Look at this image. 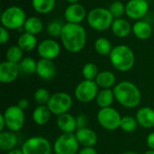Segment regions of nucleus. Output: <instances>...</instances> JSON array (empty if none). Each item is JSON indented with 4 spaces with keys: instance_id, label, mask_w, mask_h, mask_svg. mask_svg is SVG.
I'll list each match as a JSON object with an SVG mask.
<instances>
[{
    "instance_id": "f257e3e1",
    "label": "nucleus",
    "mask_w": 154,
    "mask_h": 154,
    "mask_svg": "<svg viewBox=\"0 0 154 154\" xmlns=\"http://www.w3.org/2000/svg\"><path fill=\"white\" fill-rule=\"evenodd\" d=\"M60 40L65 50L71 53H77L86 45L87 32L80 24L66 23L63 25Z\"/></svg>"
},
{
    "instance_id": "f03ea898",
    "label": "nucleus",
    "mask_w": 154,
    "mask_h": 154,
    "mask_svg": "<svg viewBox=\"0 0 154 154\" xmlns=\"http://www.w3.org/2000/svg\"><path fill=\"white\" fill-rule=\"evenodd\" d=\"M116 100L124 107L134 109L142 101V93L138 87L131 81H121L113 88Z\"/></svg>"
},
{
    "instance_id": "7ed1b4c3",
    "label": "nucleus",
    "mask_w": 154,
    "mask_h": 154,
    "mask_svg": "<svg viewBox=\"0 0 154 154\" xmlns=\"http://www.w3.org/2000/svg\"><path fill=\"white\" fill-rule=\"evenodd\" d=\"M109 60L113 67L122 72L129 71L135 63V56L133 50L127 45H117L109 54Z\"/></svg>"
},
{
    "instance_id": "20e7f679",
    "label": "nucleus",
    "mask_w": 154,
    "mask_h": 154,
    "mask_svg": "<svg viewBox=\"0 0 154 154\" xmlns=\"http://www.w3.org/2000/svg\"><path fill=\"white\" fill-rule=\"evenodd\" d=\"M114 17L108 8L97 7L92 9L87 15L88 25L98 32H103L111 27Z\"/></svg>"
},
{
    "instance_id": "39448f33",
    "label": "nucleus",
    "mask_w": 154,
    "mask_h": 154,
    "mask_svg": "<svg viewBox=\"0 0 154 154\" xmlns=\"http://www.w3.org/2000/svg\"><path fill=\"white\" fill-rule=\"evenodd\" d=\"M26 19L25 12L16 5L7 7L1 14L2 26L8 30L22 28L24 25Z\"/></svg>"
},
{
    "instance_id": "423d86ee",
    "label": "nucleus",
    "mask_w": 154,
    "mask_h": 154,
    "mask_svg": "<svg viewBox=\"0 0 154 154\" xmlns=\"http://www.w3.org/2000/svg\"><path fill=\"white\" fill-rule=\"evenodd\" d=\"M72 106V97L66 92H57L52 94L47 104V106L49 107L51 114L58 116L69 113Z\"/></svg>"
},
{
    "instance_id": "0eeeda50",
    "label": "nucleus",
    "mask_w": 154,
    "mask_h": 154,
    "mask_svg": "<svg viewBox=\"0 0 154 154\" xmlns=\"http://www.w3.org/2000/svg\"><path fill=\"white\" fill-rule=\"evenodd\" d=\"M53 152L55 154L79 153V143L75 134H61L53 143Z\"/></svg>"
},
{
    "instance_id": "6e6552de",
    "label": "nucleus",
    "mask_w": 154,
    "mask_h": 154,
    "mask_svg": "<svg viewBox=\"0 0 154 154\" xmlns=\"http://www.w3.org/2000/svg\"><path fill=\"white\" fill-rule=\"evenodd\" d=\"M97 119L98 124L107 131H115L120 128L122 116L119 112L110 106L106 108H100L97 114Z\"/></svg>"
},
{
    "instance_id": "1a4fd4ad",
    "label": "nucleus",
    "mask_w": 154,
    "mask_h": 154,
    "mask_svg": "<svg viewBox=\"0 0 154 154\" xmlns=\"http://www.w3.org/2000/svg\"><path fill=\"white\" fill-rule=\"evenodd\" d=\"M21 150L23 154H51L53 146L42 136H32L23 143Z\"/></svg>"
},
{
    "instance_id": "9d476101",
    "label": "nucleus",
    "mask_w": 154,
    "mask_h": 154,
    "mask_svg": "<svg viewBox=\"0 0 154 154\" xmlns=\"http://www.w3.org/2000/svg\"><path fill=\"white\" fill-rule=\"evenodd\" d=\"M6 128L14 133L20 131L25 122V116L23 110H22L17 105L8 106L3 113Z\"/></svg>"
},
{
    "instance_id": "9b49d317",
    "label": "nucleus",
    "mask_w": 154,
    "mask_h": 154,
    "mask_svg": "<svg viewBox=\"0 0 154 154\" xmlns=\"http://www.w3.org/2000/svg\"><path fill=\"white\" fill-rule=\"evenodd\" d=\"M98 91V86L95 80L84 79L77 85L74 95L78 101L81 103H89L96 99Z\"/></svg>"
},
{
    "instance_id": "f8f14e48",
    "label": "nucleus",
    "mask_w": 154,
    "mask_h": 154,
    "mask_svg": "<svg viewBox=\"0 0 154 154\" xmlns=\"http://www.w3.org/2000/svg\"><path fill=\"white\" fill-rule=\"evenodd\" d=\"M149 11L147 0H130L125 5V14L134 20L143 18Z\"/></svg>"
},
{
    "instance_id": "ddd939ff",
    "label": "nucleus",
    "mask_w": 154,
    "mask_h": 154,
    "mask_svg": "<svg viewBox=\"0 0 154 154\" xmlns=\"http://www.w3.org/2000/svg\"><path fill=\"white\" fill-rule=\"evenodd\" d=\"M37 51L42 59L53 60L60 55V46L56 41L52 39H46L38 44Z\"/></svg>"
},
{
    "instance_id": "4468645a",
    "label": "nucleus",
    "mask_w": 154,
    "mask_h": 154,
    "mask_svg": "<svg viewBox=\"0 0 154 154\" xmlns=\"http://www.w3.org/2000/svg\"><path fill=\"white\" fill-rule=\"evenodd\" d=\"M19 65L8 60L3 61L0 64V82L9 84L14 82L20 74Z\"/></svg>"
},
{
    "instance_id": "2eb2a0df",
    "label": "nucleus",
    "mask_w": 154,
    "mask_h": 154,
    "mask_svg": "<svg viewBox=\"0 0 154 154\" xmlns=\"http://www.w3.org/2000/svg\"><path fill=\"white\" fill-rule=\"evenodd\" d=\"M87 12L85 7L77 3V4H70L65 10L64 17L67 23H77L80 24V23L86 18Z\"/></svg>"
},
{
    "instance_id": "dca6fc26",
    "label": "nucleus",
    "mask_w": 154,
    "mask_h": 154,
    "mask_svg": "<svg viewBox=\"0 0 154 154\" xmlns=\"http://www.w3.org/2000/svg\"><path fill=\"white\" fill-rule=\"evenodd\" d=\"M75 135L79 145L82 147H94L98 140L97 133L88 127L78 129L75 133Z\"/></svg>"
},
{
    "instance_id": "f3484780",
    "label": "nucleus",
    "mask_w": 154,
    "mask_h": 154,
    "mask_svg": "<svg viewBox=\"0 0 154 154\" xmlns=\"http://www.w3.org/2000/svg\"><path fill=\"white\" fill-rule=\"evenodd\" d=\"M57 72L56 66L54 62L51 60L41 59L37 61V69L36 74L44 80H51L52 79Z\"/></svg>"
},
{
    "instance_id": "a211bd4d",
    "label": "nucleus",
    "mask_w": 154,
    "mask_h": 154,
    "mask_svg": "<svg viewBox=\"0 0 154 154\" xmlns=\"http://www.w3.org/2000/svg\"><path fill=\"white\" fill-rule=\"evenodd\" d=\"M138 125L145 129L154 127V109L149 106L140 108L135 115Z\"/></svg>"
},
{
    "instance_id": "6ab92c4d",
    "label": "nucleus",
    "mask_w": 154,
    "mask_h": 154,
    "mask_svg": "<svg viewBox=\"0 0 154 154\" xmlns=\"http://www.w3.org/2000/svg\"><path fill=\"white\" fill-rule=\"evenodd\" d=\"M57 126L62 133L73 134L78 130L76 117L69 113L60 115L57 118Z\"/></svg>"
},
{
    "instance_id": "aec40b11",
    "label": "nucleus",
    "mask_w": 154,
    "mask_h": 154,
    "mask_svg": "<svg viewBox=\"0 0 154 154\" xmlns=\"http://www.w3.org/2000/svg\"><path fill=\"white\" fill-rule=\"evenodd\" d=\"M111 30L116 37L125 38L133 31V27L127 20L124 18H118L114 20L111 25Z\"/></svg>"
},
{
    "instance_id": "412c9836",
    "label": "nucleus",
    "mask_w": 154,
    "mask_h": 154,
    "mask_svg": "<svg viewBox=\"0 0 154 154\" xmlns=\"http://www.w3.org/2000/svg\"><path fill=\"white\" fill-rule=\"evenodd\" d=\"M51 116V112L47 105H38L32 112V118L37 125H45L50 121Z\"/></svg>"
},
{
    "instance_id": "4be33fe9",
    "label": "nucleus",
    "mask_w": 154,
    "mask_h": 154,
    "mask_svg": "<svg viewBox=\"0 0 154 154\" xmlns=\"http://www.w3.org/2000/svg\"><path fill=\"white\" fill-rule=\"evenodd\" d=\"M18 144V137L15 133L8 131V132H1L0 133V149L3 152H9L16 147Z\"/></svg>"
},
{
    "instance_id": "5701e85b",
    "label": "nucleus",
    "mask_w": 154,
    "mask_h": 154,
    "mask_svg": "<svg viewBox=\"0 0 154 154\" xmlns=\"http://www.w3.org/2000/svg\"><path fill=\"white\" fill-rule=\"evenodd\" d=\"M95 81L98 88H101L102 89H108L116 86V77L111 71L103 70L98 73Z\"/></svg>"
},
{
    "instance_id": "b1692460",
    "label": "nucleus",
    "mask_w": 154,
    "mask_h": 154,
    "mask_svg": "<svg viewBox=\"0 0 154 154\" xmlns=\"http://www.w3.org/2000/svg\"><path fill=\"white\" fill-rule=\"evenodd\" d=\"M133 32L140 40H147L152 34V25L145 21H138L133 26Z\"/></svg>"
},
{
    "instance_id": "393cba45",
    "label": "nucleus",
    "mask_w": 154,
    "mask_h": 154,
    "mask_svg": "<svg viewBox=\"0 0 154 154\" xmlns=\"http://www.w3.org/2000/svg\"><path fill=\"white\" fill-rule=\"evenodd\" d=\"M115 99L116 98H115V94H114L113 89L108 88V89L99 90L95 100L97 102V105L100 108H106V107L112 106Z\"/></svg>"
},
{
    "instance_id": "a878e982",
    "label": "nucleus",
    "mask_w": 154,
    "mask_h": 154,
    "mask_svg": "<svg viewBox=\"0 0 154 154\" xmlns=\"http://www.w3.org/2000/svg\"><path fill=\"white\" fill-rule=\"evenodd\" d=\"M17 45L23 51H32L37 45V38L35 35L29 32H23L21 34L17 41Z\"/></svg>"
},
{
    "instance_id": "bb28decb",
    "label": "nucleus",
    "mask_w": 154,
    "mask_h": 154,
    "mask_svg": "<svg viewBox=\"0 0 154 154\" xmlns=\"http://www.w3.org/2000/svg\"><path fill=\"white\" fill-rule=\"evenodd\" d=\"M23 29H24L25 32H29L31 34L36 35L42 31L43 23L39 17L31 16L26 19L24 25H23Z\"/></svg>"
},
{
    "instance_id": "cd10ccee",
    "label": "nucleus",
    "mask_w": 154,
    "mask_h": 154,
    "mask_svg": "<svg viewBox=\"0 0 154 154\" xmlns=\"http://www.w3.org/2000/svg\"><path fill=\"white\" fill-rule=\"evenodd\" d=\"M56 0H32V8L40 14H48L55 6Z\"/></svg>"
},
{
    "instance_id": "c85d7f7f",
    "label": "nucleus",
    "mask_w": 154,
    "mask_h": 154,
    "mask_svg": "<svg viewBox=\"0 0 154 154\" xmlns=\"http://www.w3.org/2000/svg\"><path fill=\"white\" fill-rule=\"evenodd\" d=\"M19 69L20 71L23 72V74H33L36 73V69H37V62L35 61L34 59L31 58V57H25L23 58L19 63Z\"/></svg>"
},
{
    "instance_id": "c756f323",
    "label": "nucleus",
    "mask_w": 154,
    "mask_h": 154,
    "mask_svg": "<svg viewBox=\"0 0 154 154\" xmlns=\"http://www.w3.org/2000/svg\"><path fill=\"white\" fill-rule=\"evenodd\" d=\"M95 50L99 55L106 56V55L110 54L113 48H112L111 42L108 39L101 37V38H98L95 42Z\"/></svg>"
},
{
    "instance_id": "7c9ffc66",
    "label": "nucleus",
    "mask_w": 154,
    "mask_h": 154,
    "mask_svg": "<svg viewBox=\"0 0 154 154\" xmlns=\"http://www.w3.org/2000/svg\"><path fill=\"white\" fill-rule=\"evenodd\" d=\"M23 51L18 45H13L9 47L5 53L6 60L17 64L23 59Z\"/></svg>"
},
{
    "instance_id": "2f4dec72",
    "label": "nucleus",
    "mask_w": 154,
    "mask_h": 154,
    "mask_svg": "<svg viewBox=\"0 0 154 154\" xmlns=\"http://www.w3.org/2000/svg\"><path fill=\"white\" fill-rule=\"evenodd\" d=\"M138 125H139L135 117H133L131 116H125L122 117L120 129L125 133H133L137 129Z\"/></svg>"
},
{
    "instance_id": "473e14b6",
    "label": "nucleus",
    "mask_w": 154,
    "mask_h": 154,
    "mask_svg": "<svg viewBox=\"0 0 154 154\" xmlns=\"http://www.w3.org/2000/svg\"><path fill=\"white\" fill-rule=\"evenodd\" d=\"M98 73L99 72H98L97 66L95 63L92 62L86 63L82 68L83 78L87 80H95Z\"/></svg>"
},
{
    "instance_id": "72a5a7b5",
    "label": "nucleus",
    "mask_w": 154,
    "mask_h": 154,
    "mask_svg": "<svg viewBox=\"0 0 154 154\" xmlns=\"http://www.w3.org/2000/svg\"><path fill=\"white\" fill-rule=\"evenodd\" d=\"M51 97V95L49 90L43 88H38L33 94V98L38 105H47Z\"/></svg>"
},
{
    "instance_id": "f704fd0d",
    "label": "nucleus",
    "mask_w": 154,
    "mask_h": 154,
    "mask_svg": "<svg viewBox=\"0 0 154 154\" xmlns=\"http://www.w3.org/2000/svg\"><path fill=\"white\" fill-rule=\"evenodd\" d=\"M109 11L112 14L114 19L122 18L125 14V5H124L121 1H115L109 6Z\"/></svg>"
},
{
    "instance_id": "c9c22d12",
    "label": "nucleus",
    "mask_w": 154,
    "mask_h": 154,
    "mask_svg": "<svg viewBox=\"0 0 154 154\" xmlns=\"http://www.w3.org/2000/svg\"><path fill=\"white\" fill-rule=\"evenodd\" d=\"M63 25L60 21L58 20H54L51 23H50L47 26V32L49 35H51V37H60L61 32H62V29H63Z\"/></svg>"
},
{
    "instance_id": "e433bc0d",
    "label": "nucleus",
    "mask_w": 154,
    "mask_h": 154,
    "mask_svg": "<svg viewBox=\"0 0 154 154\" xmlns=\"http://www.w3.org/2000/svg\"><path fill=\"white\" fill-rule=\"evenodd\" d=\"M76 122H77V127H78V129H81V128L88 127V120L87 116H85L84 114L78 115L76 116Z\"/></svg>"
},
{
    "instance_id": "4c0bfd02",
    "label": "nucleus",
    "mask_w": 154,
    "mask_h": 154,
    "mask_svg": "<svg viewBox=\"0 0 154 154\" xmlns=\"http://www.w3.org/2000/svg\"><path fill=\"white\" fill-rule=\"evenodd\" d=\"M9 40V32H8V29L5 28L4 26L0 27V42L2 44H5V42H7Z\"/></svg>"
},
{
    "instance_id": "58836bf2",
    "label": "nucleus",
    "mask_w": 154,
    "mask_h": 154,
    "mask_svg": "<svg viewBox=\"0 0 154 154\" xmlns=\"http://www.w3.org/2000/svg\"><path fill=\"white\" fill-rule=\"evenodd\" d=\"M78 154H97V152L94 147H82Z\"/></svg>"
},
{
    "instance_id": "ea45409f",
    "label": "nucleus",
    "mask_w": 154,
    "mask_h": 154,
    "mask_svg": "<svg viewBox=\"0 0 154 154\" xmlns=\"http://www.w3.org/2000/svg\"><path fill=\"white\" fill-rule=\"evenodd\" d=\"M17 106H18L22 110L24 111V110L28 109V107L30 106V102H29V100L26 99V98H22V99H20V100L18 101Z\"/></svg>"
},
{
    "instance_id": "a19ab883",
    "label": "nucleus",
    "mask_w": 154,
    "mask_h": 154,
    "mask_svg": "<svg viewBox=\"0 0 154 154\" xmlns=\"http://www.w3.org/2000/svg\"><path fill=\"white\" fill-rule=\"evenodd\" d=\"M146 143H147V146L149 147L150 150H153L154 151V132L153 133H151L147 136Z\"/></svg>"
},
{
    "instance_id": "79ce46f5",
    "label": "nucleus",
    "mask_w": 154,
    "mask_h": 154,
    "mask_svg": "<svg viewBox=\"0 0 154 154\" xmlns=\"http://www.w3.org/2000/svg\"><path fill=\"white\" fill-rule=\"evenodd\" d=\"M0 132H3L4 129L6 127V125H5V118H4V116L3 114L0 115Z\"/></svg>"
},
{
    "instance_id": "37998d69",
    "label": "nucleus",
    "mask_w": 154,
    "mask_h": 154,
    "mask_svg": "<svg viewBox=\"0 0 154 154\" xmlns=\"http://www.w3.org/2000/svg\"><path fill=\"white\" fill-rule=\"evenodd\" d=\"M6 154H23V151H22V150L17 149V148H14V149H13V150H11V151L7 152Z\"/></svg>"
},
{
    "instance_id": "c03bdc74",
    "label": "nucleus",
    "mask_w": 154,
    "mask_h": 154,
    "mask_svg": "<svg viewBox=\"0 0 154 154\" xmlns=\"http://www.w3.org/2000/svg\"><path fill=\"white\" fill-rule=\"evenodd\" d=\"M122 154H139L137 153V152H133V151H128V152H124V153Z\"/></svg>"
},
{
    "instance_id": "a18cd8bd",
    "label": "nucleus",
    "mask_w": 154,
    "mask_h": 154,
    "mask_svg": "<svg viewBox=\"0 0 154 154\" xmlns=\"http://www.w3.org/2000/svg\"><path fill=\"white\" fill-rule=\"evenodd\" d=\"M67 1L70 4H77L79 0H67Z\"/></svg>"
},
{
    "instance_id": "49530a36",
    "label": "nucleus",
    "mask_w": 154,
    "mask_h": 154,
    "mask_svg": "<svg viewBox=\"0 0 154 154\" xmlns=\"http://www.w3.org/2000/svg\"><path fill=\"white\" fill-rule=\"evenodd\" d=\"M144 154H154V151L153 150H149V151L145 152Z\"/></svg>"
}]
</instances>
